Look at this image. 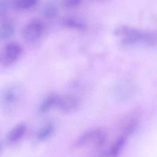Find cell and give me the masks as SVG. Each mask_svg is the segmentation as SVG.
I'll return each instance as SVG.
<instances>
[{"mask_svg": "<svg viewBox=\"0 0 157 157\" xmlns=\"http://www.w3.org/2000/svg\"><path fill=\"white\" fill-rule=\"evenodd\" d=\"M24 97L21 86L18 84L9 85L0 92V107L6 113H15L22 104Z\"/></svg>", "mask_w": 157, "mask_h": 157, "instance_id": "obj_1", "label": "cell"}, {"mask_svg": "<svg viewBox=\"0 0 157 157\" xmlns=\"http://www.w3.org/2000/svg\"><path fill=\"white\" fill-rule=\"evenodd\" d=\"M114 34L117 36H123L122 43L128 45L140 43L153 44L156 42V34L136 30L125 25L117 27L115 30Z\"/></svg>", "mask_w": 157, "mask_h": 157, "instance_id": "obj_2", "label": "cell"}, {"mask_svg": "<svg viewBox=\"0 0 157 157\" xmlns=\"http://www.w3.org/2000/svg\"><path fill=\"white\" fill-rule=\"evenodd\" d=\"M106 139V134L103 130L93 129L82 135L75 142L74 147L80 148L92 144L96 147H101L105 144Z\"/></svg>", "mask_w": 157, "mask_h": 157, "instance_id": "obj_3", "label": "cell"}, {"mask_svg": "<svg viewBox=\"0 0 157 157\" xmlns=\"http://www.w3.org/2000/svg\"><path fill=\"white\" fill-rule=\"evenodd\" d=\"M22 48L19 44L11 43L0 50V65L8 67L16 62L21 56Z\"/></svg>", "mask_w": 157, "mask_h": 157, "instance_id": "obj_4", "label": "cell"}, {"mask_svg": "<svg viewBox=\"0 0 157 157\" xmlns=\"http://www.w3.org/2000/svg\"><path fill=\"white\" fill-rule=\"evenodd\" d=\"M44 26L42 23L37 21L30 22L24 28L22 35L25 40L29 42L35 41L42 35Z\"/></svg>", "mask_w": 157, "mask_h": 157, "instance_id": "obj_5", "label": "cell"}, {"mask_svg": "<svg viewBox=\"0 0 157 157\" xmlns=\"http://www.w3.org/2000/svg\"><path fill=\"white\" fill-rule=\"evenodd\" d=\"M79 101L76 97L71 95L60 97L59 96L56 106L63 113H70L78 109Z\"/></svg>", "mask_w": 157, "mask_h": 157, "instance_id": "obj_6", "label": "cell"}, {"mask_svg": "<svg viewBox=\"0 0 157 157\" xmlns=\"http://www.w3.org/2000/svg\"><path fill=\"white\" fill-rule=\"evenodd\" d=\"M26 125L24 123L18 124L12 128L8 135V140L11 142H16L23 137L26 131Z\"/></svg>", "mask_w": 157, "mask_h": 157, "instance_id": "obj_7", "label": "cell"}, {"mask_svg": "<svg viewBox=\"0 0 157 157\" xmlns=\"http://www.w3.org/2000/svg\"><path fill=\"white\" fill-rule=\"evenodd\" d=\"M15 33L14 25L6 22L0 25V39L7 40L11 38Z\"/></svg>", "mask_w": 157, "mask_h": 157, "instance_id": "obj_8", "label": "cell"}, {"mask_svg": "<svg viewBox=\"0 0 157 157\" xmlns=\"http://www.w3.org/2000/svg\"><path fill=\"white\" fill-rule=\"evenodd\" d=\"M58 95L50 94L42 102L39 107V111L42 113H47L52 107L56 106Z\"/></svg>", "mask_w": 157, "mask_h": 157, "instance_id": "obj_9", "label": "cell"}, {"mask_svg": "<svg viewBox=\"0 0 157 157\" xmlns=\"http://www.w3.org/2000/svg\"><path fill=\"white\" fill-rule=\"evenodd\" d=\"M55 130L54 125L48 123L43 126L37 132L36 138L39 141H44L51 136Z\"/></svg>", "mask_w": 157, "mask_h": 157, "instance_id": "obj_10", "label": "cell"}, {"mask_svg": "<svg viewBox=\"0 0 157 157\" xmlns=\"http://www.w3.org/2000/svg\"><path fill=\"white\" fill-rule=\"evenodd\" d=\"M126 136H121L113 144L108 151L110 156H116L120 153L126 141Z\"/></svg>", "mask_w": 157, "mask_h": 157, "instance_id": "obj_11", "label": "cell"}, {"mask_svg": "<svg viewBox=\"0 0 157 157\" xmlns=\"http://www.w3.org/2000/svg\"><path fill=\"white\" fill-rule=\"evenodd\" d=\"M62 24L65 27L78 30H84L86 28L84 23L72 18L65 19L63 20Z\"/></svg>", "mask_w": 157, "mask_h": 157, "instance_id": "obj_12", "label": "cell"}, {"mask_svg": "<svg viewBox=\"0 0 157 157\" xmlns=\"http://www.w3.org/2000/svg\"><path fill=\"white\" fill-rule=\"evenodd\" d=\"M57 8L53 4L47 5L43 10V16L48 20L54 19L57 16Z\"/></svg>", "mask_w": 157, "mask_h": 157, "instance_id": "obj_13", "label": "cell"}, {"mask_svg": "<svg viewBox=\"0 0 157 157\" xmlns=\"http://www.w3.org/2000/svg\"><path fill=\"white\" fill-rule=\"evenodd\" d=\"M38 0H15L16 7L21 10H28L34 7Z\"/></svg>", "mask_w": 157, "mask_h": 157, "instance_id": "obj_14", "label": "cell"}, {"mask_svg": "<svg viewBox=\"0 0 157 157\" xmlns=\"http://www.w3.org/2000/svg\"><path fill=\"white\" fill-rule=\"evenodd\" d=\"M8 9L9 5L6 0H0V18L7 14Z\"/></svg>", "mask_w": 157, "mask_h": 157, "instance_id": "obj_15", "label": "cell"}, {"mask_svg": "<svg viewBox=\"0 0 157 157\" xmlns=\"http://www.w3.org/2000/svg\"><path fill=\"white\" fill-rule=\"evenodd\" d=\"M81 0H64L63 4L67 8H72L78 5Z\"/></svg>", "mask_w": 157, "mask_h": 157, "instance_id": "obj_16", "label": "cell"}, {"mask_svg": "<svg viewBox=\"0 0 157 157\" xmlns=\"http://www.w3.org/2000/svg\"><path fill=\"white\" fill-rule=\"evenodd\" d=\"M1 145L0 144V150H1Z\"/></svg>", "mask_w": 157, "mask_h": 157, "instance_id": "obj_17", "label": "cell"}]
</instances>
